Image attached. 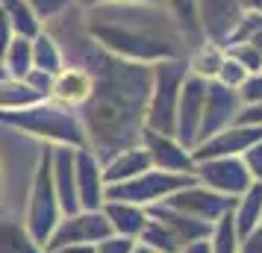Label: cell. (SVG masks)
<instances>
[{
	"label": "cell",
	"instance_id": "obj_1",
	"mask_svg": "<svg viewBox=\"0 0 262 253\" xmlns=\"http://www.w3.org/2000/svg\"><path fill=\"white\" fill-rule=\"evenodd\" d=\"M186 80V65L180 59H162L154 71V97L147 100L144 109V121L147 130L162 135H174V124H177V100L180 88Z\"/></svg>",
	"mask_w": 262,
	"mask_h": 253
},
{
	"label": "cell",
	"instance_id": "obj_2",
	"mask_svg": "<svg viewBox=\"0 0 262 253\" xmlns=\"http://www.w3.org/2000/svg\"><path fill=\"white\" fill-rule=\"evenodd\" d=\"M191 174H168V171H144L133 180L109 182L106 194L118 203H156L159 197H171L174 192L191 186Z\"/></svg>",
	"mask_w": 262,
	"mask_h": 253
},
{
	"label": "cell",
	"instance_id": "obj_3",
	"mask_svg": "<svg viewBox=\"0 0 262 253\" xmlns=\"http://www.w3.org/2000/svg\"><path fill=\"white\" fill-rule=\"evenodd\" d=\"M194 177L206 186V189H212V192L224 194V197H233L236 200L242 192H248L250 180L248 168H245V162L242 156H218V159H203V162H194Z\"/></svg>",
	"mask_w": 262,
	"mask_h": 253
},
{
	"label": "cell",
	"instance_id": "obj_4",
	"mask_svg": "<svg viewBox=\"0 0 262 253\" xmlns=\"http://www.w3.org/2000/svg\"><path fill=\"white\" fill-rule=\"evenodd\" d=\"M242 95L236 88H227L221 83H209L206 85V100H203V118H201V130H198V145L206 142L209 135L227 130V124H236L238 112H242Z\"/></svg>",
	"mask_w": 262,
	"mask_h": 253
},
{
	"label": "cell",
	"instance_id": "obj_5",
	"mask_svg": "<svg viewBox=\"0 0 262 253\" xmlns=\"http://www.w3.org/2000/svg\"><path fill=\"white\" fill-rule=\"evenodd\" d=\"M194 12H198V27L206 36V41H215L224 48L230 36L236 33L245 6L242 0H194Z\"/></svg>",
	"mask_w": 262,
	"mask_h": 253
},
{
	"label": "cell",
	"instance_id": "obj_6",
	"mask_svg": "<svg viewBox=\"0 0 262 253\" xmlns=\"http://www.w3.org/2000/svg\"><path fill=\"white\" fill-rule=\"evenodd\" d=\"M165 203L171 206V209L183 212V215H191V218H198V221L215 224L224 212L233 209L236 200L212 192V189H206V186H194V182H191V186H186V189L174 192L171 197H165Z\"/></svg>",
	"mask_w": 262,
	"mask_h": 253
},
{
	"label": "cell",
	"instance_id": "obj_7",
	"mask_svg": "<svg viewBox=\"0 0 262 253\" xmlns=\"http://www.w3.org/2000/svg\"><path fill=\"white\" fill-rule=\"evenodd\" d=\"M206 80L198 77H186L183 88H180V100H177V124L174 133L177 142L186 150L198 145V130H201V118H203V100H206Z\"/></svg>",
	"mask_w": 262,
	"mask_h": 253
},
{
	"label": "cell",
	"instance_id": "obj_8",
	"mask_svg": "<svg viewBox=\"0 0 262 253\" xmlns=\"http://www.w3.org/2000/svg\"><path fill=\"white\" fill-rule=\"evenodd\" d=\"M262 139V127H245V124H233L221 133L209 135L206 142L194 147L191 159L203 162V159H218V156H242L250 145H256Z\"/></svg>",
	"mask_w": 262,
	"mask_h": 253
},
{
	"label": "cell",
	"instance_id": "obj_9",
	"mask_svg": "<svg viewBox=\"0 0 262 253\" xmlns=\"http://www.w3.org/2000/svg\"><path fill=\"white\" fill-rule=\"evenodd\" d=\"M144 145H147V156L150 165H156V171H168V174H191L194 177V159L177 139L154 130H144Z\"/></svg>",
	"mask_w": 262,
	"mask_h": 253
},
{
	"label": "cell",
	"instance_id": "obj_10",
	"mask_svg": "<svg viewBox=\"0 0 262 253\" xmlns=\"http://www.w3.org/2000/svg\"><path fill=\"white\" fill-rule=\"evenodd\" d=\"M106 236H112V224L103 215H80V218L65 221V227L50 236V247H65L74 239L80 241V244L83 241H100V239H106Z\"/></svg>",
	"mask_w": 262,
	"mask_h": 253
},
{
	"label": "cell",
	"instance_id": "obj_11",
	"mask_svg": "<svg viewBox=\"0 0 262 253\" xmlns=\"http://www.w3.org/2000/svg\"><path fill=\"white\" fill-rule=\"evenodd\" d=\"M233 221H236L238 239H248L262 224V182H250L248 192H242L233 203Z\"/></svg>",
	"mask_w": 262,
	"mask_h": 253
},
{
	"label": "cell",
	"instance_id": "obj_12",
	"mask_svg": "<svg viewBox=\"0 0 262 253\" xmlns=\"http://www.w3.org/2000/svg\"><path fill=\"white\" fill-rule=\"evenodd\" d=\"M92 77L83 71V68H65L62 74L53 77V83H50V95L53 100H59V103H83L85 97L92 95Z\"/></svg>",
	"mask_w": 262,
	"mask_h": 253
},
{
	"label": "cell",
	"instance_id": "obj_13",
	"mask_svg": "<svg viewBox=\"0 0 262 253\" xmlns=\"http://www.w3.org/2000/svg\"><path fill=\"white\" fill-rule=\"evenodd\" d=\"M144 171H150V156H147V150L142 147H127L121 156H115V162L106 168L103 174V180L106 182H124V180H133V177H139Z\"/></svg>",
	"mask_w": 262,
	"mask_h": 253
},
{
	"label": "cell",
	"instance_id": "obj_14",
	"mask_svg": "<svg viewBox=\"0 0 262 253\" xmlns=\"http://www.w3.org/2000/svg\"><path fill=\"white\" fill-rule=\"evenodd\" d=\"M227 53L221 44H215V41H206L203 48L194 50V56H191L189 68H191V77H198V80H206V83H212L218 71H221V65H224Z\"/></svg>",
	"mask_w": 262,
	"mask_h": 253
},
{
	"label": "cell",
	"instance_id": "obj_15",
	"mask_svg": "<svg viewBox=\"0 0 262 253\" xmlns=\"http://www.w3.org/2000/svg\"><path fill=\"white\" fill-rule=\"evenodd\" d=\"M106 215L112 218V229L124 233V239H133L139 236L147 224V215L136 203H112L106 206Z\"/></svg>",
	"mask_w": 262,
	"mask_h": 253
},
{
	"label": "cell",
	"instance_id": "obj_16",
	"mask_svg": "<svg viewBox=\"0 0 262 253\" xmlns=\"http://www.w3.org/2000/svg\"><path fill=\"white\" fill-rule=\"evenodd\" d=\"M77 186L83 192V203L89 209H95L100 203V174H97L95 159L89 156V153L77 156Z\"/></svg>",
	"mask_w": 262,
	"mask_h": 253
},
{
	"label": "cell",
	"instance_id": "obj_17",
	"mask_svg": "<svg viewBox=\"0 0 262 253\" xmlns=\"http://www.w3.org/2000/svg\"><path fill=\"white\" fill-rule=\"evenodd\" d=\"M209 244H212V253H238L242 247V239L236 233V221H233V209L224 212L212 224V236H209Z\"/></svg>",
	"mask_w": 262,
	"mask_h": 253
},
{
	"label": "cell",
	"instance_id": "obj_18",
	"mask_svg": "<svg viewBox=\"0 0 262 253\" xmlns=\"http://www.w3.org/2000/svg\"><path fill=\"white\" fill-rule=\"evenodd\" d=\"M0 253H38V250L30 244V239L18 227L0 221Z\"/></svg>",
	"mask_w": 262,
	"mask_h": 253
},
{
	"label": "cell",
	"instance_id": "obj_19",
	"mask_svg": "<svg viewBox=\"0 0 262 253\" xmlns=\"http://www.w3.org/2000/svg\"><path fill=\"white\" fill-rule=\"evenodd\" d=\"M224 53L230 56V59H236L248 74H259L262 71V53L256 48L245 44V41H238V44H227Z\"/></svg>",
	"mask_w": 262,
	"mask_h": 253
},
{
	"label": "cell",
	"instance_id": "obj_20",
	"mask_svg": "<svg viewBox=\"0 0 262 253\" xmlns=\"http://www.w3.org/2000/svg\"><path fill=\"white\" fill-rule=\"evenodd\" d=\"M248 77H250V74L245 71V68H242V65H238L236 59H230V56H227L215 80H218L221 85H227V88H236V91H238V88L245 85V80H248Z\"/></svg>",
	"mask_w": 262,
	"mask_h": 253
},
{
	"label": "cell",
	"instance_id": "obj_21",
	"mask_svg": "<svg viewBox=\"0 0 262 253\" xmlns=\"http://www.w3.org/2000/svg\"><path fill=\"white\" fill-rule=\"evenodd\" d=\"M36 91H27L24 85H0V106H21V103H30L36 100Z\"/></svg>",
	"mask_w": 262,
	"mask_h": 253
},
{
	"label": "cell",
	"instance_id": "obj_22",
	"mask_svg": "<svg viewBox=\"0 0 262 253\" xmlns=\"http://www.w3.org/2000/svg\"><path fill=\"white\" fill-rule=\"evenodd\" d=\"M242 162H245V168H248L250 180L253 182H262V139L256 145H250L245 153H242Z\"/></svg>",
	"mask_w": 262,
	"mask_h": 253
},
{
	"label": "cell",
	"instance_id": "obj_23",
	"mask_svg": "<svg viewBox=\"0 0 262 253\" xmlns=\"http://www.w3.org/2000/svg\"><path fill=\"white\" fill-rule=\"evenodd\" d=\"M238 95H242L245 103H262V71L250 74L248 80H245V85L238 88Z\"/></svg>",
	"mask_w": 262,
	"mask_h": 253
},
{
	"label": "cell",
	"instance_id": "obj_24",
	"mask_svg": "<svg viewBox=\"0 0 262 253\" xmlns=\"http://www.w3.org/2000/svg\"><path fill=\"white\" fill-rule=\"evenodd\" d=\"M236 124H245V127H262V103H248V106H242Z\"/></svg>",
	"mask_w": 262,
	"mask_h": 253
},
{
	"label": "cell",
	"instance_id": "obj_25",
	"mask_svg": "<svg viewBox=\"0 0 262 253\" xmlns=\"http://www.w3.org/2000/svg\"><path fill=\"white\" fill-rule=\"evenodd\" d=\"M238 253H262V224L253 233H250L248 239H242V247Z\"/></svg>",
	"mask_w": 262,
	"mask_h": 253
},
{
	"label": "cell",
	"instance_id": "obj_26",
	"mask_svg": "<svg viewBox=\"0 0 262 253\" xmlns=\"http://www.w3.org/2000/svg\"><path fill=\"white\" fill-rule=\"evenodd\" d=\"M95 253H133V241L130 239H115V241H103L100 250Z\"/></svg>",
	"mask_w": 262,
	"mask_h": 253
},
{
	"label": "cell",
	"instance_id": "obj_27",
	"mask_svg": "<svg viewBox=\"0 0 262 253\" xmlns=\"http://www.w3.org/2000/svg\"><path fill=\"white\" fill-rule=\"evenodd\" d=\"M30 3H33V9L38 15H53V12H59L68 0H30Z\"/></svg>",
	"mask_w": 262,
	"mask_h": 253
},
{
	"label": "cell",
	"instance_id": "obj_28",
	"mask_svg": "<svg viewBox=\"0 0 262 253\" xmlns=\"http://www.w3.org/2000/svg\"><path fill=\"white\" fill-rule=\"evenodd\" d=\"M12 65L18 68V71H24V68H27V41H24V38H18V41H15V48H12Z\"/></svg>",
	"mask_w": 262,
	"mask_h": 253
},
{
	"label": "cell",
	"instance_id": "obj_29",
	"mask_svg": "<svg viewBox=\"0 0 262 253\" xmlns=\"http://www.w3.org/2000/svg\"><path fill=\"white\" fill-rule=\"evenodd\" d=\"M180 253H212V244H209V239H194L189 244H183Z\"/></svg>",
	"mask_w": 262,
	"mask_h": 253
},
{
	"label": "cell",
	"instance_id": "obj_30",
	"mask_svg": "<svg viewBox=\"0 0 262 253\" xmlns=\"http://www.w3.org/2000/svg\"><path fill=\"white\" fill-rule=\"evenodd\" d=\"M6 38H9V15L0 9V53L6 50Z\"/></svg>",
	"mask_w": 262,
	"mask_h": 253
},
{
	"label": "cell",
	"instance_id": "obj_31",
	"mask_svg": "<svg viewBox=\"0 0 262 253\" xmlns=\"http://www.w3.org/2000/svg\"><path fill=\"white\" fill-rule=\"evenodd\" d=\"M242 6H245L248 12H256V15H262V0H242Z\"/></svg>",
	"mask_w": 262,
	"mask_h": 253
},
{
	"label": "cell",
	"instance_id": "obj_32",
	"mask_svg": "<svg viewBox=\"0 0 262 253\" xmlns=\"http://www.w3.org/2000/svg\"><path fill=\"white\" fill-rule=\"evenodd\" d=\"M62 253H95V250H92L89 244H80V247H74V244H71L68 250H62Z\"/></svg>",
	"mask_w": 262,
	"mask_h": 253
},
{
	"label": "cell",
	"instance_id": "obj_33",
	"mask_svg": "<svg viewBox=\"0 0 262 253\" xmlns=\"http://www.w3.org/2000/svg\"><path fill=\"white\" fill-rule=\"evenodd\" d=\"M133 253H162V250H156V247H147V244H142V247H133Z\"/></svg>",
	"mask_w": 262,
	"mask_h": 253
},
{
	"label": "cell",
	"instance_id": "obj_34",
	"mask_svg": "<svg viewBox=\"0 0 262 253\" xmlns=\"http://www.w3.org/2000/svg\"><path fill=\"white\" fill-rule=\"evenodd\" d=\"M144 3H154V6H159V3H162V0H144Z\"/></svg>",
	"mask_w": 262,
	"mask_h": 253
},
{
	"label": "cell",
	"instance_id": "obj_35",
	"mask_svg": "<svg viewBox=\"0 0 262 253\" xmlns=\"http://www.w3.org/2000/svg\"><path fill=\"white\" fill-rule=\"evenodd\" d=\"M0 77H3V71H0Z\"/></svg>",
	"mask_w": 262,
	"mask_h": 253
}]
</instances>
